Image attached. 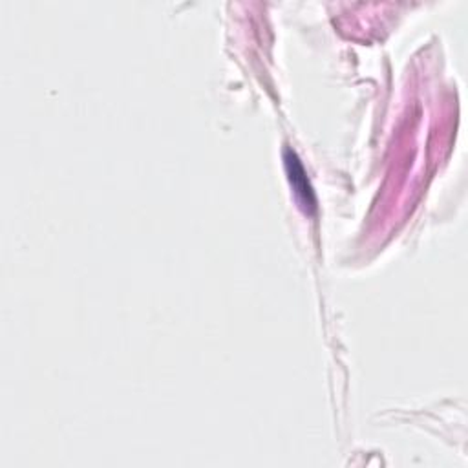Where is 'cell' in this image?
I'll use <instances>...</instances> for the list:
<instances>
[{"label":"cell","mask_w":468,"mask_h":468,"mask_svg":"<svg viewBox=\"0 0 468 468\" xmlns=\"http://www.w3.org/2000/svg\"><path fill=\"white\" fill-rule=\"evenodd\" d=\"M284 162H286L288 178H290V183L293 186L297 200L300 202L304 210L311 212L315 209V196H313V189H311V185H309V179L304 172V167L298 160V155L293 150H286Z\"/></svg>","instance_id":"6da1fadb"}]
</instances>
